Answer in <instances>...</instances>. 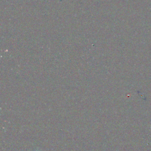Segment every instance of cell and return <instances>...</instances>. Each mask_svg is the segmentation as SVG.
<instances>
[{
  "label": "cell",
  "instance_id": "1",
  "mask_svg": "<svg viewBox=\"0 0 151 151\" xmlns=\"http://www.w3.org/2000/svg\"><path fill=\"white\" fill-rule=\"evenodd\" d=\"M37 151H38V150H37Z\"/></svg>",
  "mask_w": 151,
  "mask_h": 151
}]
</instances>
